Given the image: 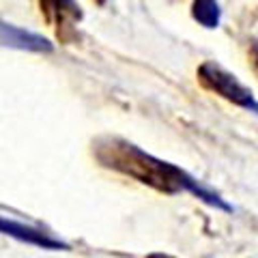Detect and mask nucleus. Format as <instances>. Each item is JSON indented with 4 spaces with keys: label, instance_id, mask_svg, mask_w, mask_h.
Segmentation results:
<instances>
[{
    "label": "nucleus",
    "instance_id": "0eeeda50",
    "mask_svg": "<svg viewBox=\"0 0 258 258\" xmlns=\"http://www.w3.org/2000/svg\"><path fill=\"white\" fill-rule=\"evenodd\" d=\"M249 54H252L254 64H256V69H258V39H254V41H252V47H249Z\"/></svg>",
    "mask_w": 258,
    "mask_h": 258
},
{
    "label": "nucleus",
    "instance_id": "f257e3e1",
    "mask_svg": "<svg viewBox=\"0 0 258 258\" xmlns=\"http://www.w3.org/2000/svg\"><path fill=\"white\" fill-rule=\"evenodd\" d=\"M93 155L103 168L114 170L136 179L142 185L157 189L168 196H176V194H191L205 205L217 209L224 213H232L235 209L217 194L215 189L207 187L203 181H198L194 174L183 170L181 166L164 161L155 155H151L138 144L129 142L125 138H116V136H103L97 138L93 144Z\"/></svg>",
    "mask_w": 258,
    "mask_h": 258
},
{
    "label": "nucleus",
    "instance_id": "6e6552de",
    "mask_svg": "<svg viewBox=\"0 0 258 258\" xmlns=\"http://www.w3.org/2000/svg\"><path fill=\"white\" fill-rule=\"evenodd\" d=\"M144 258H176V256H172V254H166V252H151V254H147Z\"/></svg>",
    "mask_w": 258,
    "mask_h": 258
},
{
    "label": "nucleus",
    "instance_id": "423d86ee",
    "mask_svg": "<svg viewBox=\"0 0 258 258\" xmlns=\"http://www.w3.org/2000/svg\"><path fill=\"white\" fill-rule=\"evenodd\" d=\"M191 18L207 30H213L222 22V9L217 0H191Z\"/></svg>",
    "mask_w": 258,
    "mask_h": 258
},
{
    "label": "nucleus",
    "instance_id": "7ed1b4c3",
    "mask_svg": "<svg viewBox=\"0 0 258 258\" xmlns=\"http://www.w3.org/2000/svg\"><path fill=\"white\" fill-rule=\"evenodd\" d=\"M41 13L47 24H52L60 41H71L76 37V24L82 20V9L76 0H39Z\"/></svg>",
    "mask_w": 258,
    "mask_h": 258
},
{
    "label": "nucleus",
    "instance_id": "f03ea898",
    "mask_svg": "<svg viewBox=\"0 0 258 258\" xmlns=\"http://www.w3.org/2000/svg\"><path fill=\"white\" fill-rule=\"evenodd\" d=\"M198 80L207 91H211L215 95H220L222 99L235 103V106L243 108L247 112H254L258 114V99L254 97V93L249 88L239 82V78L235 74H230L228 69H224L220 62L215 60H205L198 67Z\"/></svg>",
    "mask_w": 258,
    "mask_h": 258
},
{
    "label": "nucleus",
    "instance_id": "1a4fd4ad",
    "mask_svg": "<svg viewBox=\"0 0 258 258\" xmlns=\"http://www.w3.org/2000/svg\"><path fill=\"white\" fill-rule=\"evenodd\" d=\"M97 3H99V5H103V3H106V0H97Z\"/></svg>",
    "mask_w": 258,
    "mask_h": 258
},
{
    "label": "nucleus",
    "instance_id": "39448f33",
    "mask_svg": "<svg viewBox=\"0 0 258 258\" xmlns=\"http://www.w3.org/2000/svg\"><path fill=\"white\" fill-rule=\"evenodd\" d=\"M0 30H3V45L5 47H13V50H24V52H37V54H50L54 50L50 39H45L43 35H37V32L18 28L9 22H3V28Z\"/></svg>",
    "mask_w": 258,
    "mask_h": 258
},
{
    "label": "nucleus",
    "instance_id": "20e7f679",
    "mask_svg": "<svg viewBox=\"0 0 258 258\" xmlns=\"http://www.w3.org/2000/svg\"><path fill=\"white\" fill-rule=\"evenodd\" d=\"M0 230H3L7 237H13V239L22 241V243L41 247V249H50V252H69L71 249L67 241H62L60 237H54L52 232H45L41 228H37V226H30L24 222L9 220V217L0 220Z\"/></svg>",
    "mask_w": 258,
    "mask_h": 258
}]
</instances>
